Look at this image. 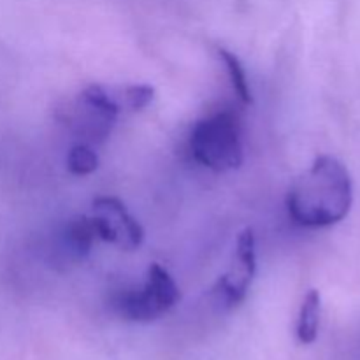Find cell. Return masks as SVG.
I'll use <instances>...</instances> for the list:
<instances>
[{"label":"cell","mask_w":360,"mask_h":360,"mask_svg":"<svg viewBox=\"0 0 360 360\" xmlns=\"http://www.w3.org/2000/svg\"><path fill=\"white\" fill-rule=\"evenodd\" d=\"M354 204L352 176L343 162L320 155L311 167L295 178L287 193V210L301 227L319 229L340 224Z\"/></svg>","instance_id":"obj_1"},{"label":"cell","mask_w":360,"mask_h":360,"mask_svg":"<svg viewBox=\"0 0 360 360\" xmlns=\"http://www.w3.org/2000/svg\"><path fill=\"white\" fill-rule=\"evenodd\" d=\"M190 153L214 172L241 167L245 160L241 125L232 111H220L199 120L190 136Z\"/></svg>","instance_id":"obj_2"},{"label":"cell","mask_w":360,"mask_h":360,"mask_svg":"<svg viewBox=\"0 0 360 360\" xmlns=\"http://www.w3.org/2000/svg\"><path fill=\"white\" fill-rule=\"evenodd\" d=\"M120 104L102 84H88L76 102L67 105L62 122L88 141H104L118 118Z\"/></svg>","instance_id":"obj_3"},{"label":"cell","mask_w":360,"mask_h":360,"mask_svg":"<svg viewBox=\"0 0 360 360\" xmlns=\"http://www.w3.org/2000/svg\"><path fill=\"white\" fill-rule=\"evenodd\" d=\"M257 273V241L252 229H245L236 243L231 269L213 287L214 306L224 311L234 309L246 299Z\"/></svg>","instance_id":"obj_4"},{"label":"cell","mask_w":360,"mask_h":360,"mask_svg":"<svg viewBox=\"0 0 360 360\" xmlns=\"http://www.w3.org/2000/svg\"><path fill=\"white\" fill-rule=\"evenodd\" d=\"M91 206H94L91 221L97 239L111 243L127 252L137 250L143 245V225L129 213L122 200L116 197H97Z\"/></svg>","instance_id":"obj_5"},{"label":"cell","mask_w":360,"mask_h":360,"mask_svg":"<svg viewBox=\"0 0 360 360\" xmlns=\"http://www.w3.org/2000/svg\"><path fill=\"white\" fill-rule=\"evenodd\" d=\"M109 304L120 319L129 320V322L148 323L167 313L158 304L146 285L143 288H123V290L115 292L109 299Z\"/></svg>","instance_id":"obj_6"},{"label":"cell","mask_w":360,"mask_h":360,"mask_svg":"<svg viewBox=\"0 0 360 360\" xmlns=\"http://www.w3.org/2000/svg\"><path fill=\"white\" fill-rule=\"evenodd\" d=\"M320 319H322V297L316 288L306 292L297 319V340L302 345H311L319 338Z\"/></svg>","instance_id":"obj_7"},{"label":"cell","mask_w":360,"mask_h":360,"mask_svg":"<svg viewBox=\"0 0 360 360\" xmlns=\"http://www.w3.org/2000/svg\"><path fill=\"white\" fill-rule=\"evenodd\" d=\"M146 288L153 294V297L157 299L158 304L169 311V309L174 308L179 301H181V292L179 287L176 285V281L172 280L171 274L160 266V264H150L146 274Z\"/></svg>","instance_id":"obj_8"},{"label":"cell","mask_w":360,"mask_h":360,"mask_svg":"<svg viewBox=\"0 0 360 360\" xmlns=\"http://www.w3.org/2000/svg\"><path fill=\"white\" fill-rule=\"evenodd\" d=\"M63 236H65V241L70 253H72L76 259L81 260L90 253L94 241L97 239L91 217H86V214H79V217L70 218V220L67 221Z\"/></svg>","instance_id":"obj_9"},{"label":"cell","mask_w":360,"mask_h":360,"mask_svg":"<svg viewBox=\"0 0 360 360\" xmlns=\"http://www.w3.org/2000/svg\"><path fill=\"white\" fill-rule=\"evenodd\" d=\"M218 56L220 60L224 62V65L227 67V72L229 77H231V83L232 88H234L236 95H238L239 101L243 104H252L253 97H252V90H250V84H248V77H246L245 72V67H243L241 60L234 55L232 51L225 48H218Z\"/></svg>","instance_id":"obj_10"},{"label":"cell","mask_w":360,"mask_h":360,"mask_svg":"<svg viewBox=\"0 0 360 360\" xmlns=\"http://www.w3.org/2000/svg\"><path fill=\"white\" fill-rule=\"evenodd\" d=\"M67 169L74 176H88L98 169V155L86 143L72 146L67 153Z\"/></svg>","instance_id":"obj_11"},{"label":"cell","mask_w":360,"mask_h":360,"mask_svg":"<svg viewBox=\"0 0 360 360\" xmlns=\"http://www.w3.org/2000/svg\"><path fill=\"white\" fill-rule=\"evenodd\" d=\"M123 98H125L127 108L141 111L148 108L155 98V88L150 84H130L123 90Z\"/></svg>","instance_id":"obj_12"}]
</instances>
